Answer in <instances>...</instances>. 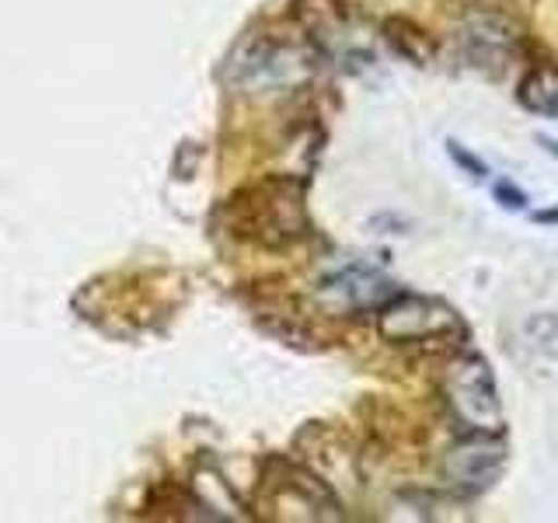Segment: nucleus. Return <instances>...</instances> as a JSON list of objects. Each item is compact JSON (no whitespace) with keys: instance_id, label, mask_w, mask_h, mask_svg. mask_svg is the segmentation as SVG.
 I'll return each mask as SVG.
<instances>
[{"instance_id":"obj_3","label":"nucleus","mask_w":558,"mask_h":523,"mask_svg":"<svg viewBox=\"0 0 558 523\" xmlns=\"http://www.w3.org/2000/svg\"><path fill=\"white\" fill-rule=\"evenodd\" d=\"M450 325H458L450 307L423 301V296H405V301L388 307V314H384V331L395 339H429L447 331Z\"/></svg>"},{"instance_id":"obj_4","label":"nucleus","mask_w":558,"mask_h":523,"mask_svg":"<svg viewBox=\"0 0 558 523\" xmlns=\"http://www.w3.org/2000/svg\"><path fill=\"white\" fill-rule=\"evenodd\" d=\"M520 105L534 115H558V70H531L520 84Z\"/></svg>"},{"instance_id":"obj_2","label":"nucleus","mask_w":558,"mask_h":523,"mask_svg":"<svg viewBox=\"0 0 558 523\" xmlns=\"http://www.w3.org/2000/svg\"><path fill=\"white\" fill-rule=\"evenodd\" d=\"M506 467V443L499 440V433H478L468 443H461L450 453V478L458 488H464L468 496H478L493 485Z\"/></svg>"},{"instance_id":"obj_5","label":"nucleus","mask_w":558,"mask_h":523,"mask_svg":"<svg viewBox=\"0 0 558 523\" xmlns=\"http://www.w3.org/2000/svg\"><path fill=\"white\" fill-rule=\"evenodd\" d=\"M447 154L453 157V161H458L468 174H471V179H478V182H485L488 179V165L482 161V157L478 154H471V150H464L461 144H453V139H450V144H447Z\"/></svg>"},{"instance_id":"obj_6","label":"nucleus","mask_w":558,"mask_h":523,"mask_svg":"<svg viewBox=\"0 0 558 523\" xmlns=\"http://www.w3.org/2000/svg\"><path fill=\"white\" fill-rule=\"evenodd\" d=\"M496 199L506 206V209H523V206H527V192H523V188H517L513 182H496Z\"/></svg>"},{"instance_id":"obj_1","label":"nucleus","mask_w":558,"mask_h":523,"mask_svg":"<svg viewBox=\"0 0 558 523\" xmlns=\"http://www.w3.org/2000/svg\"><path fill=\"white\" fill-rule=\"evenodd\" d=\"M450 405L461 423L475 433H502V398L496 388L493 366L478 353H468L450 366Z\"/></svg>"}]
</instances>
